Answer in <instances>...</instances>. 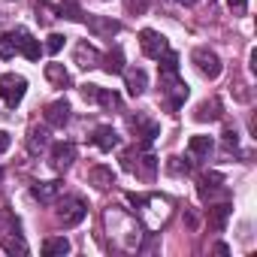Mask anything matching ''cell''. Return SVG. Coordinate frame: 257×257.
Listing matches in <instances>:
<instances>
[{
    "label": "cell",
    "instance_id": "33",
    "mask_svg": "<svg viewBox=\"0 0 257 257\" xmlns=\"http://www.w3.org/2000/svg\"><path fill=\"white\" fill-rule=\"evenodd\" d=\"M97 91H100V85H82V97L91 100V103L97 100Z\"/></svg>",
    "mask_w": 257,
    "mask_h": 257
},
{
    "label": "cell",
    "instance_id": "2",
    "mask_svg": "<svg viewBox=\"0 0 257 257\" xmlns=\"http://www.w3.org/2000/svg\"><path fill=\"white\" fill-rule=\"evenodd\" d=\"M25 91H28L25 76H19V73H4L0 76V100H4L10 109H16L25 100Z\"/></svg>",
    "mask_w": 257,
    "mask_h": 257
},
{
    "label": "cell",
    "instance_id": "18",
    "mask_svg": "<svg viewBox=\"0 0 257 257\" xmlns=\"http://www.w3.org/2000/svg\"><path fill=\"white\" fill-rule=\"evenodd\" d=\"M188 152H191L194 158H209V155H212V137H203V134L191 137V143H188Z\"/></svg>",
    "mask_w": 257,
    "mask_h": 257
},
{
    "label": "cell",
    "instance_id": "31",
    "mask_svg": "<svg viewBox=\"0 0 257 257\" xmlns=\"http://www.w3.org/2000/svg\"><path fill=\"white\" fill-rule=\"evenodd\" d=\"M227 7L233 10V16H245L248 13V0H227Z\"/></svg>",
    "mask_w": 257,
    "mask_h": 257
},
{
    "label": "cell",
    "instance_id": "14",
    "mask_svg": "<svg viewBox=\"0 0 257 257\" xmlns=\"http://www.w3.org/2000/svg\"><path fill=\"white\" fill-rule=\"evenodd\" d=\"M46 146H49V131H46V127H31V131H28V152L40 155Z\"/></svg>",
    "mask_w": 257,
    "mask_h": 257
},
{
    "label": "cell",
    "instance_id": "29",
    "mask_svg": "<svg viewBox=\"0 0 257 257\" xmlns=\"http://www.w3.org/2000/svg\"><path fill=\"white\" fill-rule=\"evenodd\" d=\"M149 4H152V0H127V13H137V16H143V13L149 10Z\"/></svg>",
    "mask_w": 257,
    "mask_h": 257
},
{
    "label": "cell",
    "instance_id": "10",
    "mask_svg": "<svg viewBox=\"0 0 257 257\" xmlns=\"http://www.w3.org/2000/svg\"><path fill=\"white\" fill-rule=\"evenodd\" d=\"M16 37H19V40H16V43H19V52H22L28 61H40V55H43V46H40V40H34L28 31H19Z\"/></svg>",
    "mask_w": 257,
    "mask_h": 257
},
{
    "label": "cell",
    "instance_id": "27",
    "mask_svg": "<svg viewBox=\"0 0 257 257\" xmlns=\"http://www.w3.org/2000/svg\"><path fill=\"white\" fill-rule=\"evenodd\" d=\"M64 43H67V37H64V34H52V37L46 40V46H43V49H46L49 55H58V52L64 49Z\"/></svg>",
    "mask_w": 257,
    "mask_h": 257
},
{
    "label": "cell",
    "instance_id": "16",
    "mask_svg": "<svg viewBox=\"0 0 257 257\" xmlns=\"http://www.w3.org/2000/svg\"><path fill=\"white\" fill-rule=\"evenodd\" d=\"M194 118H197V121H218V118H221V100H206V103H200L197 112H194Z\"/></svg>",
    "mask_w": 257,
    "mask_h": 257
},
{
    "label": "cell",
    "instance_id": "34",
    "mask_svg": "<svg viewBox=\"0 0 257 257\" xmlns=\"http://www.w3.org/2000/svg\"><path fill=\"white\" fill-rule=\"evenodd\" d=\"M10 143H13V137H10L7 131H0V155H4V152L10 149Z\"/></svg>",
    "mask_w": 257,
    "mask_h": 257
},
{
    "label": "cell",
    "instance_id": "3",
    "mask_svg": "<svg viewBox=\"0 0 257 257\" xmlns=\"http://www.w3.org/2000/svg\"><path fill=\"white\" fill-rule=\"evenodd\" d=\"M191 61H194V67L200 70V76H206V79H218L221 76V70H224V64H221V58L212 52V49H194V55H191Z\"/></svg>",
    "mask_w": 257,
    "mask_h": 257
},
{
    "label": "cell",
    "instance_id": "13",
    "mask_svg": "<svg viewBox=\"0 0 257 257\" xmlns=\"http://www.w3.org/2000/svg\"><path fill=\"white\" fill-rule=\"evenodd\" d=\"M31 194H34V200H40V203H52V200L61 194V182H40V185L31 188Z\"/></svg>",
    "mask_w": 257,
    "mask_h": 257
},
{
    "label": "cell",
    "instance_id": "26",
    "mask_svg": "<svg viewBox=\"0 0 257 257\" xmlns=\"http://www.w3.org/2000/svg\"><path fill=\"white\" fill-rule=\"evenodd\" d=\"M0 245H4V251H7V254H22V257L28 254V245H25L22 239H13V236H7Z\"/></svg>",
    "mask_w": 257,
    "mask_h": 257
},
{
    "label": "cell",
    "instance_id": "7",
    "mask_svg": "<svg viewBox=\"0 0 257 257\" xmlns=\"http://www.w3.org/2000/svg\"><path fill=\"white\" fill-rule=\"evenodd\" d=\"M131 127H134V134L140 137V143L149 149L152 143H155V137H158V124L155 121H149V118H143V115H137V118H131Z\"/></svg>",
    "mask_w": 257,
    "mask_h": 257
},
{
    "label": "cell",
    "instance_id": "19",
    "mask_svg": "<svg viewBox=\"0 0 257 257\" xmlns=\"http://www.w3.org/2000/svg\"><path fill=\"white\" fill-rule=\"evenodd\" d=\"M43 254L46 257H55V254H70V239L67 236H52L43 242Z\"/></svg>",
    "mask_w": 257,
    "mask_h": 257
},
{
    "label": "cell",
    "instance_id": "11",
    "mask_svg": "<svg viewBox=\"0 0 257 257\" xmlns=\"http://www.w3.org/2000/svg\"><path fill=\"white\" fill-rule=\"evenodd\" d=\"M88 182L97 188V191H106V188H112L115 185V173H112V167H91L88 170Z\"/></svg>",
    "mask_w": 257,
    "mask_h": 257
},
{
    "label": "cell",
    "instance_id": "22",
    "mask_svg": "<svg viewBox=\"0 0 257 257\" xmlns=\"http://www.w3.org/2000/svg\"><path fill=\"white\" fill-rule=\"evenodd\" d=\"M16 52H19L16 34H4V37H0V58L10 61V58H16Z\"/></svg>",
    "mask_w": 257,
    "mask_h": 257
},
{
    "label": "cell",
    "instance_id": "32",
    "mask_svg": "<svg viewBox=\"0 0 257 257\" xmlns=\"http://www.w3.org/2000/svg\"><path fill=\"white\" fill-rule=\"evenodd\" d=\"M224 146L227 149H236L239 146V134L233 131V127H227V131H224Z\"/></svg>",
    "mask_w": 257,
    "mask_h": 257
},
{
    "label": "cell",
    "instance_id": "28",
    "mask_svg": "<svg viewBox=\"0 0 257 257\" xmlns=\"http://www.w3.org/2000/svg\"><path fill=\"white\" fill-rule=\"evenodd\" d=\"M52 13H55V10H52V7H49V4H46V0H40V4H37V19H40V22H43V25H49V22H52V19H55V16H52Z\"/></svg>",
    "mask_w": 257,
    "mask_h": 257
},
{
    "label": "cell",
    "instance_id": "1",
    "mask_svg": "<svg viewBox=\"0 0 257 257\" xmlns=\"http://www.w3.org/2000/svg\"><path fill=\"white\" fill-rule=\"evenodd\" d=\"M85 215H88V206H85V200L76 197V194H70V197H64V200L58 203V224H61V227H79V224L85 221Z\"/></svg>",
    "mask_w": 257,
    "mask_h": 257
},
{
    "label": "cell",
    "instance_id": "35",
    "mask_svg": "<svg viewBox=\"0 0 257 257\" xmlns=\"http://www.w3.org/2000/svg\"><path fill=\"white\" fill-rule=\"evenodd\" d=\"M176 4H182V7H194V4H200V0H176Z\"/></svg>",
    "mask_w": 257,
    "mask_h": 257
},
{
    "label": "cell",
    "instance_id": "23",
    "mask_svg": "<svg viewBox=\"0 0 257 257\" xmlns=\"http://www.w3.org/2000/svg\"><path fill=\"white\" fill-rule=\"evenodd\" d=\"M224 179L218 176V173H209V176H203V182H200V197L203 200H209L212 197V191H218V185H221Z\"/></svg>",
    "mask_w": 257,
    "mask_h": 257
},
{
    "label": "cell",
    "instance_id": "25",
    "mask_svg": "<svg viewBox=\"0 0 257 257\" xmlns=\"http://www.w3.org/2000/svg\"><path fill=\"white\" fill-rule=\"evenodd\" d=\"M94 103H100V106H106V109H118V106H121V97H118L115 91H106V88H100Z\"/></svg>",
    "mask_w": 257,
    "mask_h": 257
},
{
    "label": "cell",
    "instance_id": "8",
    "mask_svg": "<svg viewBox=\"0 0 257 257\" xmlns=\"http://www.w3.org/2000/svg\"><path fill=\"white\" fill-rule=\"evenodd\" d=\"M91 143L100 149V152H112V149H118V134H115V127H109V124H100L97 131H94V137H91Z\"/></svg>",
    "mask_w": 257,
    "mask_h": 257
},
{
    "label": "cell",
    "instance_id": "20",
    "mask_svg": "<svg viewBox=\"0 0 257 257\" xmlns=\"http://www.w3.org/2000/svg\"><path fill=\"white\" fill-rule=\"evenodd\" d=\"M103 70L109 73V76H115V73H124V52L115 46L106 58H103Z\"/></svg>",
    "mask_w": 257,
    "mask_h": 257
},
{
    "label": "cell",
    "instance_id": "4",
    "mask_svg": "<svg viewBox=\"0 0 257 257\" xmlns=\"http://www.w3.org/2000/svg\"><path fill=\"white\" fill-rule=\"evenodd\" d=\"M140 49H143V55L146 58H152V61H161L167 52H170V43H167V37L164 34H158V31H143L140 34Z\"/></svg>",
    "mask_w": 257,
    "mask_h": 257
},
{
    "label": "cell",
    "instance_id": "24",
    "mask_svg": "<svg viewBox=\"0 0 257 257\" xmlns=\"http://www.w3.org/2000/svg\"><path fill=\"white\" fill-rule=\"evenodd\" d=\"M58 13H61L64 19H70V22H82V19H85V13L79 10V4H76V0H64Z\"/></svg>",
    "mask_w": 257,
    "mask_h": 257
},
{
    "label": "cell",
    "instance_id": "36",
    "mask_svg": "<svg viewBox=\"0 0 257 257\" xmlns=\"http://www.w3.org/2000/svg\"><path fill=\"white\" fill-rule=\"evenodd\" d=\"M0 179H4V173H0Z\"/></svg>",
    "mask_w": 257,
    "mask_h": 257
},
{
    "label": "cell",
    "instance_id": "15",
    "mask_svg": "<svg viewBox=\"0 0 257 257\" xmlns=\"http://www.w3.org/2000/svg\"><path fill=\"white\" fill-rule=\"evenodd\" d=\"M88 28L97 34V37H112V34H118L121 31V25L118 22H109V19H100V16H88Z\"/></svg>",
    "mask_w": 257,
    "mask_h": 257
},
{
    "label": "cell",
    "instance_id": "21",
    "mask_svg": "<svg viewBox=\"0 0 257 257\" xmlns=\"http://www.w3.org/2000/svg\"><path fill=\"white\" fill-rule=\"evenodd\" d=\"M230 206L227 203H221V206H212L209 209V224L215 227V230H224V224H227V218H230Z\"/></svg>",
    "mask_w": 257,
    "mask_h": 257
},
{
    "label": "cell",
    "instance_id": "9",
    "mask_svg": "<svg viewBox=\"0 0 257 257\" xmlns=\"http://www.w3.org/2000/svg\"><path fill=\"white\" fill-rule=\"evenodd\" d=\"M124 85H127V94H131V97H140L149 88L146 70H124Z\"/></svg>",
    "mask_w": 257,
    "mask_h": 257
},
{
    "label": "cell",
    "instance_id": "5",
    "mask_svg": "<svg viewBox=\"0 0 257 257\" xmlns=\"http://www.w3.org/2000/svg\"><path fill=\"white\" fill-rule=\"evenodd\" d=\"M76 161V146L73 143H55L52 146V152H49V164H52V170H58V173H64L70 164Z\"/></svg>",
    "mask_w": 257,
    "mask_h": 257
},
{
    "label": "cell",
    "instance_id": "12",
    "mask_svg": "<svg viewBox=\"0 0 257 257\" xmlns=\"http://www.w3.org/2000/svg\"><path fill=\"white\" fill-rule=\"evenodd\" d=\"M76 64H79L82 70H91V67L100 64V52H97L94 46H88V43H79V46H76Z\"/></svg>",
    "mask_w": 257,
    "mask_h": 257
},
{
    "label": "cell",
    "instance_id": "17",
    "mask_svg": "<svg viewBox=\"0 0 257 257\" xmlns=\"http://www.w3.org/2000/svg\"><path fill=\"white\" fill-rule=\"evenodd\" d=\"M46 79L55 88H67L70 85V73L64 70V64H46Z\"/></svg>",
    "mask_w": 257,
    "mask_h": 257
},
{
    "label": "cell",
    "instance_id": "6",
    "mask_svg": "<svg viewBox=\"0 0 257 257\" xmlns=\"http://www.w3.org/2000/svg\"><path fill=\"white\" fill-rule=\"evenodd\" d=\"M46 124L49 127H64L67 121H70V103L67 100H55V103H49L46 106Z\"/></svg>",
    "mask_w": 257,
    "mask_h": 257
},
{
    "label": "cell",
    "instance_id": "30",
    "mask_svg": "<svg viewBox=\"0 0 257 257\" xmlns=\"http://www.w3.org/2000/svg\"><path fill=\"white\" fill-rule=\"evenodd\" d=\"M155 167H158V164H155V158H152V155H146V158H143V170H140V176H143V179H152V176H155Z\"/></svg>",
    "mask_w": 257,
    "mask_h": 257
}]
</instances>
